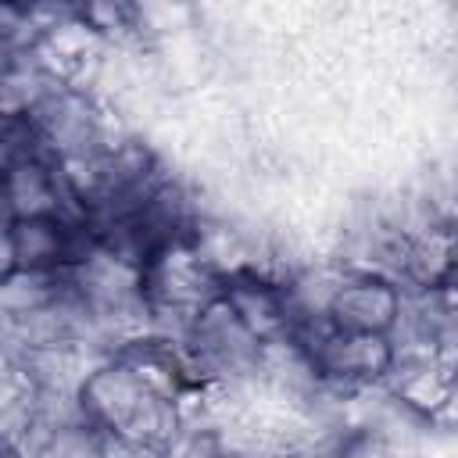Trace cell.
Returning a JSON list of instances; mask_svg holds the SVG:
<instances>
[{"label": "cell", "instance_id": "obj_4", "mask_svg": "<svg viewBox=\"0 0 458 458\" xmlns=\"http://www.w3.org/2000/svg\"><path fill=\"white\" fill-rule=\"evenodd\" d=\"M211 458H243V454H229V451H222V447H218V451H215Z\"/></svg>", "mask_w": 458, "mask_h": 458}, {"label": "cell", "instance_id": "obj_1", "mask_svg": "<svg viewBox=\"0 0 458 458\" xmlns=\"http://www.w3.org/2000/svg\"><path fill=\"white\" fill-rule=\"evenodd\" d=\"M218 297L258 344L290 340L293 315H290L283 279H276V276H268L265 268H254V265H236V268L222 272Z\"/></svg>", "mask_w": 458, "mask_h": 458}, {"label": "cell", "instance_id": "obj_2", "mask_svg": "<svg viewBox=\"0 0 458 458\" xmlns=\"http://www.w3.org/2000/svg\"><path fill=\"white\" fill-rule=\"evenodd\" d=\"M404 293L386 272H351L340 276L336 293L326 308V318L340 333H372V336H390L397 318H401Z\"/></svg>", "mask_w": 458, "mask_h": 458}, {"label": "cell", "instance_id": "obj_3", "mask_svg": "<svg viewBox=\"0 0 458 458\" xmlns=\"http://www.w3.org/2000/svg\"><path fill=\"white\" fill-rule=\"evenodd\" d=\"M14 268V254H11V236H7V225H0V279Z\"/></svg>", "mask_w": 458, "mask_h": 458}]
</instances>
